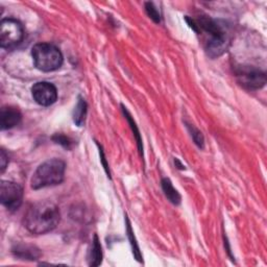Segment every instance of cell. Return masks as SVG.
Returning <instances> with one entry per match:
<instances>
[{"instance_id":"cell-15","label":"cell","mask_w":267,"mask_h":267,"mask_svg":"<svg viewBox=\"0 0 267 267\" xmlns=\"http://www.w3.org/2000/svg\"><path fill=\"white\" fill-rule=\"evenodd\" d=\"M127 232H128V236H129V239L131 241V245H132V250H133V254H134V257L136 258V260H138L139 262H142V256H141V253H140V250H139V246H138V243L135 239V236H134V232L132 230V227H131V223H130V220L127 219Z\"/></svg>"},{"instance_id":"cell-2","label":"cell","mask_w":267,"mask_h":267,"mask_svg":"<svg viewBox=\"0 0 267 267\" xmlns=\"http://www.w3.org/2000/svg\"><path fill=\"white\" fill-rule=\"evenodd\" d=\"M61 220L60 209L49 200L38 202L28 210L24 223L27 231L36 235H42L54 230Z\"/></svg>"},{"instance_id":"cell-17","label":"cell","mask_w":267,"mask_h":267,"mask_svg":"<svg viewBox=\"0 0 267 267\" xmlns=\"http://www.w3.org/2000/svg\"><path fill=\"white\" fill-rule=\"evenodd\" d=\"M145 11H146L149 17L153 20L154 22H156V23H160V22H161L160 13H159L158 9L154 6V4H152V3H146V4H145Z\"/></svg>"},{"instance_id":"cell-10","label":"cell","mask_w":267,"mask_h":267,"mask_svg":"<svg viewBox=\"0 0 267 267\" xmlns=\"http://www.w3.org/2000/svg\"><path fill=\"white\" fill-rule=\"evenodd\" d=\"M12 252L15 257L28 261H35L41 257L40 250L29 244H17L14 246Z\"/></svg>"},{"instance_id":"cell-4","label":"cell","mask_w":267,"mask_h":267,"mask_svg":"<svg viewBox=\"0 0 267 267\" xmlns=\"http://www.w3.org/2000/svg\"><path fill=\"white\" fill-rule=\"evenodd\" d=\"M32 56L36 68L43 72L55 71L63 64L61 50L49 43L36 44L32 49Z\"/></svg>"},{"instance_id":"cell-18","label":"cell","mask_w":267,"mask_h":267,"mask_svg":"<svg viewBox=\"0 0 267 267\" xmlns=\"http://www.w3.org/2000/svg\"><path fill=\"white\" fill-rule=\"evenodd\" d=\"M52 140L57 143V144L64 146L67 150H70L72 147V141L70 140V138H68L67 136L63 135V134H55L52 137Z\"/></svg>"},{"instance_id":"cell-7","label":"cell","mask_w":267,"mask_h":267,"mask_svg":"<svg viewBox=\"0 0 267 267\" xmlns=\"http://www.w3.org/2000/svg\"><path fill=\"white\" fill-rule=\"evenodd\" d=\"M0 200L9 211H16L23 200V188L19 184L3 181L0 184Z\"/></svg>"},{"instance_id":"cell-16","label":"cell","mask_w":267,"mask_h":267,"mask_svg":"<svg viewBox=\"0 0 267 267\" xmlns=\"http://www.w3.org/2000/svg\"><path fill=\"white\" fill-rule=\"evenodd\" d=\"M187 128H188L189 132L191 133V137H192V139L194 140L195 144H196L198 147L202 149V147H203V144H204V139H203L202 134H201L196 128H194V127L191 126V125H187Z\"/></svg>"},{"instance_id":"cell-5","label":"cell","mask_w":267,"mask_h":267,"mask_svg":"<svg viewBox=\"0 0 267 267\" xmlns=\"http://www.w3.org/2000/svg\"><path fill=\"white\" fill-rule=\"evenodd\" d=\"M24 29L18 20L4 19L0 24V46L5 49H13L22 42Z\"/></svg>"},{"instance_id":"cell-14","label":"cell","mask_w":267,"mask_h":267,"mask_svg":"<svg viewBox=\"0 0 267 267\" xmlns=\"http://www.w3.org/2000/svg\"><path fill=\"white\" fill-rule=\"evenodd\" d=\"M121 108H122V112H123V114H125L127 120H128L129 123H130V126H131V128H132V131H133V133H134V135H135V138H136V141H137V144H138L139 152H140V154L142 155V154H143L142 140H141V137H140L139 130H138V128H137V126H136V122H135V120L132 118V116H131V114L129 113V111L127 110V108H125V106H121Z\"/></svg>"},{"instance_id":"cell-21","label":"cell","mask_w":267,"mask_h":267,"mask_svg":"<svg viewBox=\"0 0 267 267\" xmlns=\"http://www.w3.org/2000/svg\"><path fill=\"white\" fill-rule=\"evenodd\" d=\"M174 163H175V165L177 166V168H179V169H182V170H183V169H185L184 165H182L181 162H180L177 159H175V160H174Z\"/></svg>"},{"instance_id":"cell-3","label":"cell","mask_w":267,"mask_h":267,"mask_svg":"<svg viewBox=\"0 0 267 267\" xmlns=\"http://www.w3.org/2000/svg\"><path fill=\"white\" fill-rule=\"evenodd\" d=\"M66 164L61 159H51L37 168L35 171L31 185L35 190L58 185L64 181Z\"/></svg>"},{"instance_id":"cell-20","label":"cell","mask_w":267,"mask_h":267,"mask_svg":"<svg viewBox=\"0 0 267 267\" xmlns=\"http://www.w3.org/2000/svg\"><path fill=\"white\" fill-rule=\"evenodd\" d=\"M100 157H101V160H102V164H104V166H105V169L107 170L108 174H110V171H109V169H108V165H107V163H106L105 155H104V152H102V150H100Z\"/></svg>"},{"instance_id":"cell-19","label":"cell","mask_w":267,"mask_h":267,"mask_svg":"<svg viewBox=\"0 0 267 267\" xmlns=\"http://www.w3.org/2000/svg\"><path fill=\"white\" fill-rule=\"evenodd\" d=\"M8 164H9V157L7 156L5 150H2V154H0V168H2L3 173L5 172Z\"/></svg>"},{"instance_id":"cell-6","label":"cell","mask_w":267,"mask_h":267,"mask_svg":"<svg viewBox=\"0 0 267 267\" xmlns=\"http://www.w3.org/2000/svg\"><path fill=\"white\" fill-rule=\"evenodd\" d=\"M235 74L239 85L248 90H259L266 84L265 72L252 66H240Z\"/></svg>"},{"instance_id":"cell-11","label":"cell","mask_w":267,"mask_h":267,"mask_svg":"<svg viewBox=\"0 0 267 267\" xmlns=\"http://www.w3.org/2000/svg\"><path fill=\"white\" fill-rule=\"evenodd\" d=\"M161 184H162V189L164 191V194H165V196L168 198V200L171 203L175 204V206L180 204L182 197H181L180 193L177 192V190L173 187L171 181L167 177H164V179H162Z\"/></svg>"},{"instance_id":"cell-9","label":"cell","mask_w":267,"mask_h":267,"mask_svg":"<svg viewBox=\"0 0 267 267\" xmlns=\"http://www.w3.org/2000/svg\"><path fill=\"white\" fill-rule=\"evenodd\" d=\"M22 119L21 112L14 107H4L0 112V126L2 130H10L18 126Z\"/></svg>"},{"instance_id":"cell-13","label":"cell","mask_w":267,"mask_h":267,"mask_svg":"<svg viewBox=\"0 0 267 267\" xmlns=\"http://www.w3.org/2000/svg\"><path fill=\"white\" fill-rule=\"evenodd\" d=\"M87 111H88L87 102L85 101L84 98L79 97L73 111V121L77 127H81L85 123Z\"/></svg>"},{"instance_id":"cell-8","label":"cell","mask_w":267,"mask_h":267,"mask_svg":"<svg viewBox=\"0 0 267 267\" xmlns=\"http://www.w3.org/2000/svg\"><path fill=\"white\" fill-rule=\"evenodd\" d=\"M34 100L42 107L53 105L57 99V90L54 85L48 81H39L32 88Z\"/></svg>"},{"instance_id":"cell-1","label":"cell","mask_w":267,"mask_h":267,"mask_svg":"<svg viewBox=\"0 0 267 267\" xmlns=\"http://www.w3.org/2000/svg\"><path fill=\"white\" fill-rule=\"evenodd\" d=\"M190 27L196 33H203L204 48L211 57H218L228 50L231 38L227 26L218 20L209 17H200L196 20L186 18Z\"/></svg>"},{"instance_id":"cell-12","label":"cell","mask_w":267,"mask_h":267,"mask_svg":"<svg viewBox=\"0 0 267 267\" xmlns=\"http://www.w3.org/2000/svg\"><path fill=\"white\" fill-rule=\"evenodd\" d=\"M102 261V251H101V245L98 240L97 235L94 236L91 250L89 251L88 255V264L90 266H98L101 264Z\"/></svg>"}]
</instances>
